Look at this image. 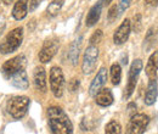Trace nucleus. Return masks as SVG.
<instances>
[{"mask_svg":"<svg viewBox=\"0 0 158 134\" xmlns=\"http://www.w3.org/2000/svg\"><path fill=\"white\" fill-rule=\"evenodd\" d=\"M48 123L51 133L54 134H72L73 124L67 114L59 106H51L48 109Z\"/></svg>","mask_w":158,"mask_h":134,"instance_id":"f257e3e1","label":"nucleus"},{"mask_svg":"<svg viewBox=\"0 0 158 134\" xmlns=\"http://www.w3.org/2000/svg\"><path fill=\"white\" fill-rule=\"evenodd\" d=\"M31 105V99L24 95L12 96L7 101V112L15 119H20L27 115Z\"/></svg>","mask_w":158,"mask_h":134,"instance_id":"f03ea898","label":"nucleus"},{"mask_svg":"<svg viewBox=\"0 0 158 134\" xmlns=\"http://www.w3.org/2000/svg\"><path fill=\"white\" fill-rule=\"evenodd\" d=\"M23 40V28L17 27L15 29H12L6 38L4 39V41L0 44V54L2 55H9L15 53L22 44Z\"/></svg>","mask_w":158,"mask_h":134,"instance_id":"7ed1b4c3","label":"nucleus"},{"mask_svg":"<svg viewBox=\"0 0 158 134\" xmlns=\"http://www.w3.org/2000/svg\"><path fill=\"white\" fill-rule=\"evenodd\" d=\"M142 61L140 58H136L133 61L129 73H128V83L125 87V93H124V99H129L130 96L133 95L135 88H136V83H138L139 76L140 72L142 71Z\"/></svg>","mask_w":158,"mask_h":134,"instance_id":"20e7f679","label":"nucleus"},{"mask_svg":"<svg viewBox=\"0 0 158 134\" xmlns=\"http://www.w3.org/2000/svg\"><path fill=\"white\" fill-rule=\"evenodd\" d=\"M50 89L55 97H61L64 90V76L59 66H52L50 70Z\"/></svg>","mask_w":158,"mask_h":134,"instance_id":"39448f33","label":"nucleus"},{"mask_svg":"<svg viewBox=\"0 0 158 134\" xmlns=\"http://www.w3.org/2000/svg\"><path fill=\"white\" fill-rule=\"evenodd\" d=\"M98 58H99V49L95 45H90L86 48L84 56H83V63H81V70L84 75H91L98 65Z\"/></svg>","mask_w":158,"mask_h":134,"instance_id":"423d86ee","label":"nucleus"},{"mask_svg":"<svg viewBox=\"0 0 158 134\" xmlns=\"http://www.w3.org/2000/svg\"><path fill=\"white\" fill-rule=\"evenodd\" d=\"M26 65H27V58L23 54H20V55H17L15 58L5 61L2 67H1V72L6 78H9L11 75L19 72L21 70H24Z\"/></svg>","mask_w":158,"mask_h":134,"instance_id":"0eeeda50","label":"nucleus"},{"mask_svg":"<svg viewBox=\"0 0 158 134\" xmlns=\"http://www.w3.org/2000/svg\"><path fill=\"white\" fill-rule=\"evenodd\" d=\"M60 40L57 38H50L44 41L43 48L39 51V61L41 63H48L50 62L56 53L59 51Z\"/></svg>","mask_w":158,"mask_h":134,"instance_id":"6e6552de","label":"nucleus"},{"mask_svg":"<svg viewBox=\"0 0 158 134\" xmlns=\"http://www.w3.org/2000/svg\"><path fill=\"white\" fill-rule=\"evenodd\" d=\"M150 123V117L146 114H135L131 116L127 132L130 134H141L143 133Z\"/></svg>","mask_w":158,"mask_h":134,"instance_id":"1a4fd4ad","label":"nucleus"},{"mask_svg":"<svg viewBox=\"0 0 158 134\" xmlns=\"http://www.w3.org/2000/svg\"><path fill=\"white\" fill-rule=\"evenodd\" d=\"M130 32H131V22H130V19H125L120 23V26L117 28V31L113 34V41H114V44L116 45L124 44L128 40V38H129Z\"/></svg>","mask_w":158,"mask_h":134,"instance_id":"9d476101","label":"nucleus"},{"mask_svg":"<svg viewBox=\"0 0 158 134\" xmlns=\"http://www.w3.org/2000/svg\"><path fill=\"white\" fill-rule=\"evenodd\" d=\"M106 82H107V70L105 67H101L98 75L95 76V78L93 79V82L90 84L89 94L91 96H95L100 89L106 84Z\"/></svg>","mask_w":158,"mask_h":134,"instance_id":"9b49d317","label":"nucleus"},{"mask_svg":"<svg viewBox=\"0 0 158 134\" xmlns=\"http://www.w3.org/2000/svg\"><path fill=\"white\" fill-rule=\"evenodd\" d=\"M33 82L34 87L38 92L45 93L48 90V84H46V72L44 67H35L33 72Z\"/></svg>","mask_w":158,"mask_h":134,"instance_id":"f8f14e48","label":"nucleus"},{"mask_svg":"<svg viewBox=\"0 0 158 134\" xmlns=\"http://www.w3.org/2000/svg\"><path fill=\"white\" fill-rule=\"evenodd\" d=\"M9 80H10V83H11L15 88L21 89V90H26V89H28V87H29L28 77H27V73H26L24 70H21L19 72L11 75V76L9 77Z\"/></svg>","mask_w":158,"mask_h":134,"instance_id":"ddd939ff","label":"nucleus"},{"mask_svg":"<svg viewBox=\"0 0 158 134\" xmlns=\"http://www.w3.org/2000/svg\"><path fill=\"white\" fill-rule=\"evenodd\" d=\"M158 95V84L157 78H151L148 80V85H147V90L145 94V104L147 106H151L156 102Z\"/></svg>","mask_w":158,"mask_h":134,"instance_id":"4468645a","label":"nucleus"},{"mask_svg":"<svg viewBox=\"0 0 158 134\" xmlns=\"http://www.w3.org/2000/svg\"><path fill=\"white\" fill-rule=\"evenodd\" d=\"M102 1H99L98 4H95L94 6H91V9L88 12V16L85 19V24L86 27H93L99 22L100 17H101V12H102Z\"/></svg>","mask_w":158,"mask_h":134,"instance_id":"2eb2a0df","label":"nucleus"},{"mask_svg":"<svg viewBox=\"0 0 158 134\" xmlns=\"http://www.w3.org/2000/svg\"><path fill=\"white\" fill-rule=\"evenodd\" d=\"M113 100H114L113 99V94H112L111 89H108V88H103L102 87L99 92H98V94L95 95L96 104L99 106H102V107H107V106L112 105Z\"/></svg>","mask_w":158,"mask_h":134,"instance_id":"dca6fc26","label":"nucleus"},{"mask_svg":"<svg viewBox=\"0 0 158 134\" xmlns=\"http://www.w3.org/2000/svg\"><path fill=\"white\" fill-rule=\"evenodd\" d=\"M28 14V0H17L12 9V16L16 21L23 19Z\"/></svg>","mask_w":158,"mask_h":134,"instance_id":"f3484780","label":"nucleus"},{"mask_svg":"<svg viewBox=\"0 0 158 134\" xmlns=\"http://www.w3.org/2000/svg\"><path fill=\"white\" fill-rule=\"evenodd\" d=\"M157 71H158V51L156 50L148 58L147 65H146V76L148 77V79L157 78Z\"/></svg>","mask_w":158,"mask_h":134,"instance_id":"a211bd4d","label":"nucleus"},{"mask_svg":"<svg viewBox=\"0 0 158 134\" xmlns=\"http://www.w3.org/2000/svg\"><path fill=\"white\" fill-rule=\"evenodd\" d=\"M81 37H79V39L74 40L68 50V58L72 62V65H77V61L79 58V53H80V46H81Z\"/></svg>","mask_w":158,"mask_h":134,"instance_id":"6ab92c4d","label":"nucleus"},{"mask_svg":"<svg viewBox=\"0 0 158 134\" xmlns=\"http://www.w3.org/2000/svg\"><path fill=\"white\" fill-rule=\"evenodd\" d=\"M158 39V28L157 27H151L145 37V41H143V50H148L151 49L156 43Z\"/></svg>","mask_w":158,"mask_h":134,"instance_id":"aec40b11","label":"nucleus"},{"mask_svg":"<svg viewBox=\"0 0 158 134\" xmlns=\"http://www.w3.org/2000/svg\"><path fill=\"white\" fill-rule=\"evenodd\" d=\"M110 75H111V82L113 85H119L120 80H122V67L119 63H113L111 66L110 70Z\"/></svg>","mask_w":158,"mask_h":134,"instance_id":"412c9836","label":"nucleus"},{"mask_svg":"<svg viewBox=\"0 0 158 134\" xmlns=\"http://www.w3.org/2000/svg\"><path fill=\"white\" fill-rule=\"evenodd\" d=\"M63 2H64V0H52V1L49 4L48 9H46V14H48V16H50V17L56 16V15L60 12V10L62 9Z\"/></svg>","mask_w":158,"mask_h":134,"instance_id":"4be33fe9","label":"nucleus"},{"mask_svg":"<svg viewBox=\"0 0 158 134\" xmlns=\"http://www.w3.org/2000/svg\"><path fill=\"white\" fill-rule=\"evenodd\" d=\"M105 133L108 134H119L122 133V127L117 121H111L110 123H107L106 128H105Z\"/></svg>","mask_w":158,"mask_h":134,"instance_id":"5701e85b","label":"nucleus"},{"mask_svg":"<svg viewBox=\"0 0 158 134\" xmlns=\"http://www.w3.org/2000/svg\"><path fill=\"white\" fill-rule=\"evenodd\" d=\"M102 39V31L98 29L94 32V34L90 37V45H95V44H99Z\"/></svg>","mask_w":158,"mask_h":134,"instance_id":"b1692460","label":"nucleus"},{"mask_svg":"<svg viewBox=\"0 0 158 134\" xmlns=\"http://www.w3.org/2000/svg\"><path fill=\"white\" fill-rule=\"evenodd\" d=\"M130 2H131V0H120L118 4V12L119 15H122L129 6H130Z\"/></svg>","mask_w":158,"mask_h":134,"instance_id":"393cba45","label":"nucleus"},{"mask_svg":"<svg viewBox=\"0 0 158 134\" xmlns=\"http://www.w3.org/2000/svg\"><path fill=\"white\" fill-rule=\"evenodd\" d=\"M116 11H118V6H117V5H114V6H113V7H111V10H110L108 17H110V19H111V21H112V19H116L119 16V15H118L119 12L117 14Z\"/></svg>","mask_w":158,"mask_h":134,"instance_id":"a878e982","label":"nucleus"},{"mask_svg":"<svg viewBox=\"0 0 158 134\" xmlns=\"http://www.w3.org/2000/svg\"><path fill=\"white\" fill-rule=\"evenodd\" d=\"M43 0H31L29 1V12H33L34 10H37V7L41 4Z\"/></svg>","mask_w":158,"mask_h":134,"instance_id":"bb28decb","label":"nucleus"},{"mask_svg":"<svg viewBox=\"0 0 158 134\" xmlns=\"http://www.w3.org/2000/svg\"><path fill=\"white\" fill-rule=\"evenodd\" d=\"M145 2L147 4V5H158V0H145Z\"/></svg>","mask_w":158,"mask_h":134,"instance_id":"cd10ccee","label":"nucleus"},{"mask_svg":"<svg viewBox=\"0 0 158 134\" xmlns=\"http://www.w3.org/2000/svg\"><path fill=\"white\" fill-rule=\"evenodd\" d=\"M4 29H5V22H4V19H0V36H1V33L4 32Z\"/></svg>","mask_w":158,"mask_h":134,"instance_id":"c85d7f7f","label":"nucleus"},{"mask_svg":"<svg viewBox=\"0 0 158 134\" xmlns=\"http://www.w3.org/2000/svg\"><path fill=\"white\" fill-rule=\"evenodd\" d=\"M122 63H123V65H127V63H128V55H125V54L123 55V61H122Z\"/></svg>","mask_w":158,"mask_h":134,"instance_id":"c756f323","label":"nucleus"},{"mask_svg":"<svg viewBox=\"0 0 158 134\" xmlns=\"http://www.w3.org/2000/svg\"><path fill=\"white\" fill-rule=\"evenodd\" d=\"M111 2H112V0H102V4H103V5H106V6H107V5H110Z\"/></svg>","mask_w":158,"mask_h":134,"instance_id":"7c9ffc66","label":"nucleus"},{"mask_svg":"<svg viewBox=\"0 0 158 134\" xmlns=\"http://www.w3.org/2000/svg\"><path fill=\"white\" fill-rule=\"evenodd\" d=\"M1 1H2V2L5 4V5H10V4H11V2L14 1V0H1Z\"/></svg>","mask_w":158,"mask_h":134,"instance_id":"2f4dec72","label":"nucleus"}]
</instances>
